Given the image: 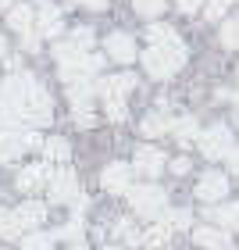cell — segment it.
Listing matches in <instances>:
<instances>
[{"label":"cell","instance_id":"cell-22","mask_svg":"<svg viewBox=\"0 0 239 250\" xmlns=\"http://www.w3.org/2000/svg\"><path fill=\"white\" fill-rule=\"evenodd\" d=\"M43 161L47 165H68V157H72V146H68L64 136H50V140H43Z\"/></svg>","mask_w":239,"mask_h":250},{"label":"cell","instance_id":"cell-16","mask_svg":"<svg viewBox=\"0 0 239 250\" xmlns=\"http://www.w3.org/2000/svg\"><path fill=\"white\" fill-rule=\"evenodd\" d=\"M100 186L107 193H129L132 189V165L125 161H111L104 168V175H100Z\"/></svg>","mask_w":239,"mask_h":250},{"label":"cell","instance_id":"cell-11","mask_svg":"<svg viewBox=\"0 0 239 250\" xmlns=\"http://www.w3.org/2000/svg\"><path fill=\"white\" fill-rule=\"evenodd\" d=\"M36 29L43 40H58L64 32V18H61V7L50 4V0H36Z\"/></svg>","mask_w":239,"mask_h":250},{"label":"cell","instance_id":"cell-21","mask_svg":"<svg viewBox=\"0 0 239 250\" xmlns=\"http://www.w3.org/2000/svg\"><path fill=\"white\" fill-rule=\"evenodd\" d=\"M172 236H175V229H172V222H168V218L150 222V229H146V236H143V247L146 250H168Z\"/></svg>","mask_w":239,"mask_h":250},{"label":"cell","instance_id":"cell-38","mask_svg":"<svg viewBox=\"0 0 239 250\" xmlns=\"http://www.w3.org/2000/svg\"><path fill=\"white\" fill-rule=\"evenodd\" d=\"M232 97H236V104H239V72H236V93Z\"/></svg>","mask_w":239,"mask_h":250},{"label":"cell","instance_id":"cell-2","mask_svg":"<svg viewBox=\"0 0 239 250\" xmlns=\"http://www.w3.org/2000/svg\"><path fill=\"white\" fill-rule=\"evenodd\" d=\"M54 58H58V72L64 83H79V79H93L100 68H104V58L86 47H75L72 40H58L54 43Z\"/></svg>","mask_w":239,"mask_h":250},{"label":"cell","instance_id":"cell-29","mask_svg":"<svg viewBox=\"0 0 239 250\" xmlns=\"http://www.w3.org/2000/svg\"><path fill=\"white\" fill-rule=\"evenodd\" d=\"M68 40H72L75 47L93 50V29H89V25H82V29H72V32H68Z\"/></svg>","mask_w":239,"mask_h":250},{"label":"cell","instance_id":"cell-20","mask_svg":"<svg viewBox=\"0 0 239 250\" xmlns=\"http://www.w3.org/2000/svg\"><path fill=\"white\" fill-rule=\"evenodd\" d=\"M93 97H100V86L93 79H79V83H68V100H72L75 111H89Z\"/></svg>","mask_w":239,"mask_h":250},{"label":"cell","instance_id":"cell-25","mask_svg":"<svg viewBox=\"0 0 239 250\" xmlns=\"http://www.w3.org/2000/svg\"><path fill=\"white\" fill-rule=\"evenodd\" d=\"M58 236H61V240H64L68 247H79V243H86V229H82V218H79V214H75V218H68V222L61 225V229H58Z\"/></svg>","mask_w":239,"mask_h":250},{"label":"cell","instance_id":"cell-36","mask_svg":"<svg viewBox=\"0 0 239 250\" xmlns=\"http://www.w3.org/2000/svg\"><path fill=\"white\" fill-rule=\"evenodd\" d=\"M225 165H229V172H232V175H239V146L229 154V161H225Z\"/></svg>","mask_w":239,"mask_h":250},{"label":"cell","instance_id":"cell-1","mask_svg":"<svg viewBox=\"0 0 239 250\" xmlns=\"http://www.w3.org/2000/svg\"><path fill=\"white\" fill-rule=\"evenodd\" d=\"M54 118L50 93L32 72H11L0 83V125L7 129H40Z\"/></svg>","mask_w":239,"mask_h":250},{"label":"cell","instance_id":"cell-3","mask_svg":"<svg viewBox=\"0 0 239 250\" xmlns=\"http://www.w3.org/2000/svg\"><path fill=\"white\" fill-rule=\"evenodd\" d=\"M182 64H186V43H182V36L168 40V43H150L143 50V68L150 79H172Z\"/></svg>","mask_w":239,"mask_h":250},{"label":"cell","instance_id":"cell-32","mask_svg":"<svg viewBox=\"0 0 239 250\" xmlns=\"http://www.w3.org/2000/svg\"><path fill=\"white\" fill-rule=\"evenodd\" d=\"M72 118H75V125H82V129H89V125H97L93 111H72Z\"/></svg>","mask_w":239,"mask_h":250},{"label":"cell","instance_id":"cell-33","mask_svg":"<svg viewBox=\"0 0 239 250\" xmlns=\"http://www.w3.org/2000/svg\"><path fill=\"white\" fill-rule=\"evenodd\" d=\"M168 168H172L175 175H186L193 165H189V157H175V161H168Z\"/></svg>","mask_w":239,"mask_h":250},{"label":"cell","instance_id":"cell-15","mask_svg":"<svg viewBox=\"0 0 239 250\" xmlns=\"http://www.w3.org/2000/svg\"><path fill=\"white\" fill-rule=\"evenodd\" d=\"M175 122H179V118L172 115V104H164V100H161V104H157L150 115L139 122V132H143V136H172Z\"/></svg>","mask_w":239,"mask_h":250},{"label":"cell","instance_id":"cell-18","mask_svg":"<svg viewBox=\"0 0 239 250\" xmlns=\"http://www.w3.org/2000/svg\"><path fill=\"white\" fill-rule=\"evenodd\" d=\"M47 179H50L47 161H43V165H25V168L18 172L15 186H18L21 193H40V189H47Z\"/></svg>","mask_w":239,"mask_h":250},{"label":"cell","instance_id":"cell-5","mask_svg":"<svg viewBox=\"0 0 239 250\" xmlns=\"http://www.w3.org/2000/svg\"><path fill=\"white\" fill-rule=\"evenodd\" d=\"M97 86H100V104H104L107 118H111V122H125V115H129L125 100H129V93L136 89V75H129V72H118V75L100 79Z\"/></svg>","mask_w":239,"mask_h":250},{"label":"cell","instance_id":"cell-37","mask_svg":"<svg viewBox=\"0 0 239 250\" xmlns=\"http://www.w3.org/2000/svg\"><path fill=\"white\" fill-rule=\"evenodd\" d=\"M7 58H11V54H7V40L0 36V64H7Z\"/></svg>","mask_w":239,"mask_h":250},{"label":"cell","instance_id":"cell-30","mask_svg":"<svg viewBox=\"0 0 239 250\" xmlns=\"http://www.w3.org/2000/svg\"><path fill=\"white\" fill-rule=\"evenodd\" d=\"M164 218H168V222H172V229H175V232H182V229H189V222H193V214H189V211H168V214H164Z\"/></svg>","mask_w":239,"mask_h":250},{"label":"cell","instance_id":"cell-40","mask_svg":"<svg viewBox=\"0 0 239 250\" xmlns=\"http://www.w3.org/2000/svg\"><path fill=\"white\" fill-rule=\"evenodd\" d=\"M104 250H121V247H118V243H111V247H104Z\"/></svg>","mask_w":239,"mask_h":250},{"label":"cell","instance_id":"cell-26","mask_svg":"<svg viewBox=\"0 0 239 250\" xmlns=\"http://www.w3.org/2000/svg\"><path fill=\"white\" fill-rule=\"evenodd\" d=\"M221 43L229 50H239V18H225L221 25Z\"/></svg>","mask_w":239,"mask_h":250},{"label":"cell","instance_id":"cell-27","mask_svg":"<svg viewBox=\"0 0 239 250\" xmlns=\"http://www.w3.org/2000/svg\"><path fill=\"white\" fill-rule=\"evenodd\" d=\"M146 40L150 43H168V40H179V32L172 25H161V21H154L150 29H146Z\"/></svg>","mask_w":239,"mask_h":250},{"label":"cell","instance_id":"cell-8","mask_svg":"<svg viewBox=\"0 0 239 250\" xmlns=\"http://www.w3.org/2000/svg\"><path fill=\"white\" fill-rule=\"evenodd\" d=\"M7 25L21 36V47H25L29 54L40 50V29H36V4H15L7 7Z\"/></svg>","mask_w":239,"mask_h":250},{"label":"cell","instance_id":"cell-31","mask_svg":"<svg viewBox=\"0 0 239 250\" xmlns=\"http://www.w3.org/2000/svg\"><path fill=\"white\" fill-rule=\"evenodd\" d=\"M229 4H232V0H207V7H203V15H207L211 21H218V18L225 15V11H229Z\"/></svg>","mask_w":239,"mask_h":250},{"label":"cell","instance_id":"cell-24","mask_svg":"<svg viewBox=\"0 0 239 250\" xmlns=\"http://www.w3.org/2000/svg\"><path fill=\"white\" fill-rule=\"evenodd\" d=\"M58 240H61L58 232L36 229V232H29L25 240H21V250H54V243H58Z\"/></svg>","mask_w":239,"mask_h":250},{"label":"cell","instance_id":"cell-19","mask_svg":"<svg viewBox=\"0 0 239 250\" xmlns=\"http://www.w3.org/2000/svg\"><path fill=\"white\" fill-rule=\"evenodd\" d=\"M111 236H115L118 243H125V247H143V236H146V229H139L132 218H125V214H118L115 222H111Z\"/></svg>","mask_w":239,"mask_h":250},{"label":"cell","instance_id":"cell-13","mask_svg":"<svg viewBox=\"0 0 239 250\" xmlns=\"http://www.w3.org/2000/svg\"><path fill=\"white\" fill-rule=\"evenodd\" d=\"M189 236H193V243L200 250H236L232 232L218 229V225H197V229H189Z\"/></svg>","mask_w":239,"mask_h":250},{"label":"cell","instance_id":"cell-7","mask_svg":"<svg viewBox=\"0 0 239 250\" xmlns=\"http://www.w3.org/2000/svg\"><path fill=\"white\" fill-rule=\"evenodd\" d=\"M36 146H43V140L32 129H7V125H0V165L18 161L21 154L36 150Z\"/></svg>","mask_w":239,"mask_h":250},{"label":"cell","instance_id":"cell-10","mask_svg":"<svg viewBox=\"0 0 239 250\" xmlns=\"http://www.w3.org/2000/svg\"><path fill=\"white\" fill-rule=\"evenodd\" d=\"M225 193H229V175L218 172V168H207V172L197 179V197L203 204H221Z\"/></svg>","mask_w":239,"mask_h":250},{"label":"cell","instance_id":"cell-9","mask_svg":"<svg viewBox=\"0 0 239 250\" xmlns=\"http://www.w3.org/2000/svg\"><path fill=\"white\" fill-rule=\"evenodd\" d=\"M200 154L207 157V161H229V154L236 150V140L229 132V125H207V129L200 132Z\"/></svg>","mask_w":239,"mask_h":250},{"label":"cell","instance_id":"cell-39","mask_svg":"<svg viewBox=\"0 0 239 250\" xmlns=\"http://www.w3.org/2000/svg\"><path fill=\"white\" fill-rule=\"evenodd\" d=\"M0 7H15V0H0Z\"/></svg>","mask_w":239,"mask_h":250},{"label":"cell","instance_id":"cell-14","mask_svg":"<svg viewBox=\"0 0 239 250\" xmlns=\"http://www.w3.org/2000/svg\"><path fill=\"white\" fill-rule=\"evenodd\" d=\"M203 222L218 225V229H229V232H239V200L207 204V208H203Z\"/></svg>","mask_w":239,"mask_h":250},{"label":"cell","instance_id":"cell-34","mask_svg":"<svg viewBox=\"0 0 239 250\" xmlns=\"http://www.w3.org/2000/svg\"><path fill=\"white\" fill-rule=\"evenodd\" d=\"M203 7V0H179V11L182 15H193V11H200Z\"/></svg>","mask_w":239,"mask_h":250},{"label":"cell","instance_id":"cell-17","mask_svg":"<svg viewBox=\"0 0 239 250\" xmlns=\"http://www.w3.org/2000/svg\"><path fill=\"white\" fill-rule=\"evenodd\" d=\"M104 50H107V58L118 61V64H132L136 61V40L129 32H111L104 40Z\"/></svg>","mask_w":239,"mask_h":250},{"label":"cell","instance_id":"cell-35","mask_svg":"<svg viewBox=\"0 0 239 250\" xmlns=\"http://www.w3.org/2000/svg\"><path fill=\"white\" fill-rule=\"evenodd\" d=\"M72 4H82V7H89V11H104L107 0H72Z\"/></svg>","mask_w":239,"mask_h":250},{"label":"cell","instance_id":"cell-6","mask_svg":"<svg viewBox=\"0 0 239 250\" xmlns=\"http://www.w3.org/2000/svg\"><path fill=\"white\" fill-rule=\"evenodd\" d=\"M129 204H132V211L139 214L143 222H161L164 214H168V193L161 186H154V183H143V186H132L129 193Z\"/></svg>","mask_w":239,"mask_h":250},{"label":"cell","instance_id":"cell-12","mask_svg":"<svg viewBox=\"0 0 239 250\" xmlns=\"http://www.w3.org/2000/svg\"><path fill=\"white\" fill-rule=\"evenodd\" d=\"M164 150H157V146L150 143H143V146H136V157H132V168H136V175H143V179H157L164 172Z\"/></svg>","mask_w":239,"mask_h":250},{"label":"cell","instance_id":"cell-23","mask_svg":"<svg viewBox=\"0 0 239 250\" xmlns=\"http://www.w3.org/2000/svg\"><path fill=\"white\" fill-rule=\"evenodd\" d=\"M200 132H203V129H200V122H197V118H189V115H186V118H179V122H175V129H172V136H175L182 146H193V143L200 140Z\"/></svg>","mask_w":239,"mask_h":250},{"label":"cell","instance_id":"cell-28","mask_svg":"<svg viewBox=\"0 0 239 250\" xmlns=\"http://www.w3.org/2000/svg\"><path fill=\"white\" fill-rule=\"evenodd\" d=\"M168 0H132V7H136V15H143V18H157L164 11Z\"/></svg>","mask_w":239,"mask_h":250},{"label":"cell","instance_id":"cell-4","mask_svg":"<svg viewBox=\"0 0 239 250\" xmlns=\"http://www.w3.org/2000/svg\"><path fill=\"white\" fill-rule=\"evenodd\" d=\"M43 193L50 197V204H72L75 214H82L89 208V200L82 197V183H79V175L68 165L50 168V179H47V189H43Z\"/></svg>","mask_w":239,"mask_h":250}]
</instances>
